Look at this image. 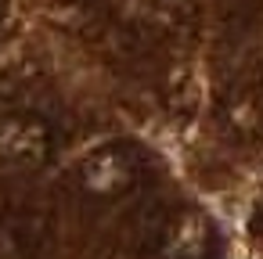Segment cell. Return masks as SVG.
<instances>
[{
    "instance_id": "2",
    "label": "cell",
    "mask_w": 263,
    "mask_h": 259,
    "mask_svg": "<svg viewBox=\"0 0 263 259\" xmlns=\"http://www.w3.org/2000/svg\"><path fill=\"white\" fill-rule=\"evenodd\" d=\"M209 252V227L198 212H180L166 227V255L173 259H202Z\"/></svg>"
},
{
    "instance_id": "3",
    "label": "cell",
    "mask_w": 263,
    "mask_h": 259,
    "mask_svg": "<svg viewBox=\"0 0 263 259\" xmlns=\"http://www.w3.org/2000/svg\"><path fill=\"white\" fill-rule=\"evenodd\" d=\"M83 184L90 191H119L130 184V166L119 151H98L83 166Z\"/></svg>"
},
{
    "instance_id": "1",
    "label": "cell",
    "mask_w": 263,
    "mask_h": 259,
    "mask_svg": "<svg viewBox=\"0 0 263 259\" xmlns=\"http://www.w3.org/2000/svg\"><path fill=\"white\" fill-rule=\"evenodd\" d=\"M0 158L36 166L47 158V126L36 115H15L0 123Z\"/></svg>"
}]
</instances>
